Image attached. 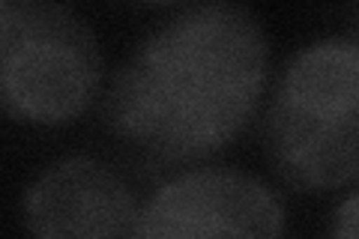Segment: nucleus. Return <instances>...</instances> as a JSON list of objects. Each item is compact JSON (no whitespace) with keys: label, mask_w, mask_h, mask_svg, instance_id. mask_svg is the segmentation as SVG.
<instances>
[{"label":"nucleus","mask_w":359,"mask_h":239,"mask_svg":"<svg viewBox=\"0 0 359 239\" xmlns=\"http://www.w3.org/2000/svg\"><path fill=\"white\" fill-rule=\"evenodd\" d=\"M269 69L264 21L240 4H198L150 30L117 69L108 132L162 162H198L255 117Z\"/></svg>","instance_id":"obj_1"},{"label":"nucleus","mask_w":359,"mask_h":239,"mask_svg":"<svg viewBox=\"0 0 359 239\" xmlns=\"http://www.w3.org/2000/svg\"><path fill=\"white\" fill-rule=\"evenodd\" d=\"M264 146L276 174L299 191L359 179V33L290 57L264 117Z\"/></svg>","instance_id":"obj_2"},{"label":"nucleus","mask_w":359,"mask_h":239,"mask_svg":"<svg viewBox=\"0 0 359 239\" xmlns=\"http://www.w3.org/2000/svg\"><path fill=\"white\" fill-rule=\"evenodd\" d=\"M102 48L93 27L60 4H0V87L18 123L66 126L93 105L102 84Z\"/></svg>","instance_id":"obj_3"},{"label":"nucleus","mask_w":359,"mask_h":239,"mask_svg":"<svg viewBox=\"0 0 359 239\" xmlns=\"http://www.w3.org/2000/svg\"><path fill=\"white\" fill-rule=\"evenodd\" d=\"M282 198L237 168H198L153 191L132 239H285Z\"/></svg>","instance_id":"obj_4"},{"label":"nucleus","mask_w":359,"mask_h":239,"mask_svg":"<svg viewBox=\"0 0 359 239\" xmlns=\"http://www.w3.org/2000/svg\"><path fill=\"white\" fill-rule=\"evenodd\" d=\"M138 215L126 179L90 156L48 165L21 200L30 239H132Z\"/></svg>","instance_id":"obj_5"},{"label":"nucleus","mask_w":359,"mask_h":239,"mask_svg":"<svg viewBox=\"0 0 359 239\" xmlns=\"http://www.w3.org/2000/svg\"><path fill=\"white\" fill-rule=\"evenodd\" d=\"M330 239H359V189L339 203L330 224Z\"/></svg>","instance_id":"obj_6"}]
</instances>
